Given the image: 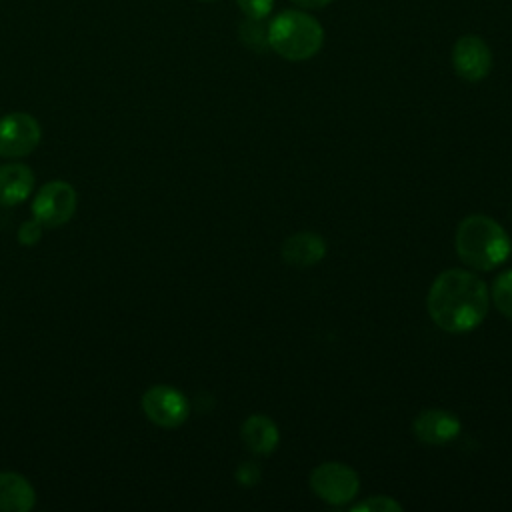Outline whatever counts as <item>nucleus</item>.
<instances>
[{
  "mask_svg": "<svg viewBox=\"0 0 512 512\" xmlns=\"http://www.w3.org/2000/svg\"><path fill=\"white\" fill-rule=\"evenodd\" d=\"M238 34H240V40H242L248 48H252V50H256V52H262V50L270 48V46H268V30L262 28L260 20L246 18V20L240 24Z\"/></svg>",
  "mask_w": 512,
  "mask_h": 512,
  "instance_id": "obj_15",
  "label": "nucleus"
},
{
  "mask_svg": "<svg viewBox=\"0 0 512 512\" xmlns=\"http://www.w3.org/2000/svg\"><path fill=\"white\" fill-rule=\"evenodd\" d=\"M34 188V172L22 162L0 166V206L10 208L22 204Z\"/></svg>",
  "mask_w": 512,
  "mask_h": 512,
  "instance_id": "obj_11",
  "label": "nucleus"
},
{
  "mask_svg": "<svg viewBox=\"0 0 512 512\" xmlns=\"http://www.w3.org/2000/svg\"><path fill=\"white\" fill-rule=\"evenodd\" d=\"M322 44V24L304 10H282L268 26V46L284 60H308L320 52Z\"/></svg>",
  "mask_w": 512,
  "mask_h": 512,
  "instance_id": "obj_3",
  "label": "nucleus"
},
{
  "mask_svg": "<svg viewBox=\"0 0 512 512\" xmlns=\"http://www.w3.org/2000/svg\"><path fill=\"white\" fill-rule=\"evenodd\" d=\"M236 2L244 12V16L252 20L266 18L274 8V0H236Z\"/></svg>",
  "mask_w": 512,
  "mask_h": 512,
  "instance_id": "obj_17",
  "label": "nucleus"
},
{
  "mask_svg": "<svg viewBox=\"0 0 512 512\" xmlns=\"http://www.w3.org/2000/svg\"><path fill=\"white\" fill-rule=\"evenodd\" d=\"M240 438L244 446L258 456H268L276 450L280 432L272 418L266 414H252L240 426Z\"/></svg>",
  "mask_w": 512,
  "mask_h": 512,
  "instance_id": "obj_12",
  "label": "nucleus"
},
{
  "mask_svg": "<svg viewBox=\"0 0 512 512\" xmlns=\"http://www.w3.org/2000/svg\"><path fill=\"white\" fill-rule=\"evenodd\" d=\"M354 512H400L402 504H398L394 498L378 494V496H368L366 500L358 502L352 506Z\"/></svg>",
  "mask_w": 512,
  "mask_h": 512,
  "instance_id": "obj_16",
  "label": "nucleus"
},
{
  "mask_svg": "<svg viewBox=\"0 0 512 512\" xmlns=\"http://www.w3.org/2000/svg\"><path fill=\"white\" fill-rule=\"evenodd\" d=\"M140 406L146 418L160 428H178L188 420L190 414L188 398L168 384L148 388L142 394Z\"/></svg>",
  "mask_w": 512,
  "mask_h": 512,
  "instance_id": "obj_6",
  "label": "nucleus"
},
{
  "mask_svg": "<svg viewBox=\"0 0 512 512\" xmlns=\"http://www.w3.org/2000/svg\"><path fill=\"white\" fill-rule=\"evenodd\" d=\"M42 130L34 116L26 112H10L0 118V156L22 158L36 150Z\"/></svg>",
  "mask_w": 512,
  "mask_h": 512,
  "instance_id": "obj_7",
  "label": "nucleus"
},
{
  "mask_svg": "<svg viewBox=\"0 0 512 512\" xmlns=\"http://www.w3.org/2000/svg\"><path fill=\"white\" fill-rule=\"evenodd\" d=\"M42 228H44V226H42L36 218L22 222V226L18 228V242H20L22 246H34V244H38V240L42 238Z\"/></svg>",
  "mask_w": 512,
  "mask_h": 512,
  "instance_id": "obj_18",
  "label": "nucleus"
},
{
  "mask_svg": "<svg viewBox=\"0 0 512 512\" xmlns=\"http://www.w3.org/2000/svg\"><path fill=\"white\" fill-rule=\"evenodd\" d=\"M490 294L486 282L470 270L448 268L440 272L426 296L432 322L444 332L462 334L478 328L488 314Z\"/></svg>",
  "mask_w": 512,
  "mask_h": 512,
  "instance_id": "obj_1",
  "label": "nucleus"
},
{
  "mask_svg": "<svg viewBox=\"0 0 512 512\" xmlns=\"http://www.w3.org/2000/svg\"><path fill=\"white\" fill-rule=\"evenodd\" d=\"M78 196L72 184L64 180H52L40 188L32 200V218L44 228L64 226L76 212Z\"/></svg>",
  "mask_w": 512,
  "mask_h": 512,
  "instance_id": "obj_5",
  "label": "nucleus"
},
{
  "mask_svg": "<svg viewBox=\"0 0 512 512\" xmlns=\"http://www.w3.org/2000/svg\"><path fill=\"white\" fill-rule=\"evenodd\" d=\"M296 6L300 8H308V10H316V8H324L328 6L332 0H292Z\"/></svg>",
  "mask_w": 512,
  "mask_h": 512,
  "instance_id": "obj_20",
  "label": "nucleus"
},
{
  "mask_svg": "<svg viewBox=\"0 0 512 512\" xmlns=\"http://www.w3.org/2000/svg\"><path fill=\"white\" fill-rule=\"evenodd\" d=\"M280 254L286 264L296 268H308L318 264L326 256V242L316 232H296L282 242Z\"/></svg>",
  "mask_w": 512,
  "mask_h": 512,
  "instance_id": "obj_10",
  "label": "nucleus"
},
{
  "mask_svg": "<svg viewBox=\"0 0 512 512\" xmlns=\"http://www.w3.org/2000/svg\"><path fill=\"white\" fill-rule=\"evenodd\" d=\"M262 470L256 462H242L236 468V480L240 486H256L260 482Z\"/></svg>",
  "mask_w": 512,
  "mask_h": 512,
  "instance_id": "obj_19",
  "label": "nucleus"
},
{
  "mask_svg": "<svg viewBox=\"0 0 512 512\" xmlns=\"http://www.w3.org/2000/svg\"><path fill=\"white\" fill-rule=\"evenodd\" d=\"M310 488L320 500L332 506H342L356 498L360 476L348 464L322 462L310 472Z\"/></svg>",
  "mask_w": 512,
  "mask_h": 512,
  "instance_id": "obj_4",
  "label": "nucleus"
},
{
  "mask_svg": "<svg viewBox=\"0 0 512 512\" xmlns=\"http://www.w3.org/2000/svg\"><path fill=\"white\" fill-rule=\"evenodd\" d=\"M414 436L424 444H446L460 434V420L454 412L442 408H428L418 412L412 422Z\"/></svg>",
  "mask_w": 512,
  "mask_h": 512,
  "instance_id": "obj_9",
  "label": "nucleus"
},
{
  "mask_svg": "<svg viewBox=\"0 0 512 512\" xmlns=\"http://www.w3.org/2000/svg\"><path fill=\"white\" fill-rule=\"evenodd\" d=\"M202 2H214V0H202Z\"/></svg>",
  "mask_w": 512,
  "mask_h": 512,
  "instance_id": "obj_21",
  "label": "nucleus"
},
{
  "mask_svg": "<svg viewBox=\"0 0 512 512\" xmlns=\"http://www.w3.org/2000/svg\"><path fill=\"white\" fill-rule=\"evenodd\" d=\"M490 298L500 314H504L508 320H512V268L504 270L496 276L492 282Z\"/></svg>",
  "mask_w": 512,
  "mask_h": 512,
  "instance_id": "obj_14",
  "label": "nucleus"
},
{
  "mask_svg": "<svg viewBox=\"0 0 512 512\" xmlns=\"http://www.w3.org/2000/svg\"><path fill=\"white\" fill-rule=\"evenodd\" d=\"M454 248L466 266L488 272L506 262L510 254V236L494 218L486 214H470L456 228Z\"/></svg>",
  "mask_w": 512,
  "mask_h": 512,
  "instance_id": "obj_2",
  "label": "nucleus"
},
{
  "mask_svg": "<svg viewBox=\"0 0 512 512\" xmlns=\"http://www.w3.org/2000/svg\"><path fill=\"white\" fill-rule=\"evenodd\" d=\"M36 504L32 484L18 472H0V510L28 512Z\"/></svg>",
  "mask_w": 512,
  "mask_h": 512,
  "instance_id": "obj_13",
  "label": "nucleus"
},
{
  "mask_svg": "<svg viewBox=\"0 0 512 512\" xmlns=\"http://www.w3.org/2000/svg\"><path fill=\"white\" fill-rule=\"evenodd\" d=\"M452 66L462 80L480 82L492 70V50L480 36L466 34L452 48Z\"/></svg>",
  "mask_w": 512,
  "mask_h": 512,
  "instance_id": "obj_8",
  "label": "nucleus"
}]
</instances>
